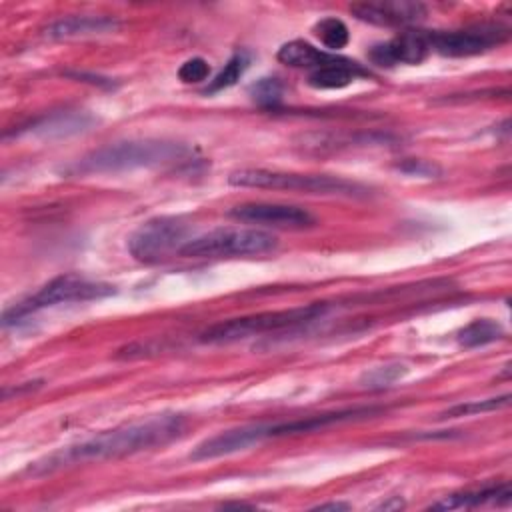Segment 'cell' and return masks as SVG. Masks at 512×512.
Masks as SVG:
<instances>
[{"label":"cell","mask_w":512,"mask_h":512,"mask_svg":"<svg viewBox=\"0 0 512 512\" xmlns=\"http://www.w3.org/2000/svg\"><path fill=\"white\" fill-rule=\"evenodd\" d=\"M186 428V418L182 414H156L144 420L128 422L100 434H94L74 446L46 456L30 466V472L44 474L68 464L88 462V460H110L124 458L156 446H164L182 436Z\"/></svg>","instance_id":"obj_1"},{"label":"cell","mask_w":512,"mask_h":512,"mask_svg":"<svg viewBox=\"0 0 512 512\" xmlns=\"http://www.w3.org/2000/svg\"><path fill=\"white\" fill-rule=\"evenodd\" d=\"M190 148L174 140H124L92 150L66 168L70 174H114L136 168H156L184 160Z\"/></svg>","instance_id":"obj_2"},{"label":"cell","mask_w":512,"mask_h":512,"mask_svg":"<svg viewBox=\"0 0 512 512\" xmlns=\"http://www.w3.org/2000/svg\"><path fill=\"white\" fill-rule=\"evenodd\" d=\"M334 304L328 302H312L298 308L288 310H274V312H258L250 316L230 318L218 324H212L204 332L198 334V340L204 344H230L244 340L248 336H260L268 332H280L284 328H298L306 326L310 322H316L324 318L330 310H334Z\"/></svg>","instance_id":"obj_3"},{"label":"cell","mask_w":512,"mask_h":512,"mask_svg":"<svg viewBox=\"0 0 512 512\" xmlns=\"http://www.w3.org/2000/svg\"><path fill=\"white\" fill-rule=\"evenodd\" d=\"M232 186L240 188H264V190H290L324 196H366L368 188L328 174H296L266 168H240L228 176Z\"/></svg>","instance_id":"obj_4"},{"label":"cell","mask_w":512,"mask_h":512,"mask_svg":"<svg viewBox=\"0 0 512 512\" xmlns=\"http://www.w3.org/2000/svg\"><path fill=\"white\" fill-rule=\"evenodd\" d=\"M278 238L260 228L226 226L188 238L178 254L186 258H240L274 252Z\"/></svg>","instance_id":"obj_5"},{"label":"cell","mask_w":512,"mask_h":512,"mask_svg":"<svg viewBox=\"0 0 512 512\" xmlns=\"http://www.w3.org/2000/svg\"><path fill=\"white\" fill-rule=\"evenodd\" d=\"M114 292H116V288L106 282L90 280L80 274H62V276L52 278L48 284H44L40 290H36L22 302L14 304L12 308H6L4 316H2V324L10 326L16 322H22L30 314L50 308V306H56V304L100 300Z\"/></svg>","instance_id":"obj_6"},{"label":"cell","mask_w":512,"mask_h":512,"mask_svg":"<svg viewBox=\"0 0 512 512\" xmlns=\"http://www.w3.org/2000/svg\"><path fill=\"white\" fill-rule=\"evenodd\" d=\"M188 224L176 216H156L140 224L128 238L130 254L140 262H160L170 252H178L186 242Z\"/></svg>","instance_id":"obj_7"},{"label":"cell","mask_w":512,"mask_h":512,"mask_svg":"<svg viewBox=\"0 0 512 512\" xmlns=\"http://www.w3.org/2000/svg\"><path fill=\"white\" fill-rule=\"evenodd\" d=\"M426 34H428L430 50L450 58L482 54L506 42L510 36L508 28H502L498 24H482V26H470L460 30H436Z\"/></svg>","instance_id":"obj_8"},{"label":"cell","mask_w":512,"mask_h":512,"mask_svg":"<svg viewBox=\"0 0 512 512\" xmlns=\"http://www.w3.org/2000/svg\"><path fill=\"white\" fill-rule=\"evenodd\" d=\"M234 220L246 224H260L268 228H284V230H304L316 224V218L300 206L292 204H276V202H244L234 206L228 212Z\"/></svg>","instance_id":"obj_9"},{"label":"cell","mask_w":512,"mask_h":512,"mask_svg":"<svg viewBox=\"0 0 512 512\" xmlns=\"http://www.w3.org/2000/svg\"><path fill=\"white\" fill-rule=\"evenodd\" d=\"M268 426L270 424H248V426L224 430L216 436L202 440L190 452V458L192 460H212V458H220V456H228V454L246 450V448L270 438Z\"/></svg>","instance_id":"obj_10"},{"label":"cell","mask_w":512,"mask_h":512,"mask_svg":"<svg viewBox=\"0 0 512 512\" xmlns=\"http://www.w3.org/2000/svg\"><path fill=\"white\" fill-rule=\"evenodd\" d=\"M350 12L370 24L378 26H406L424 20L426 6L408 0H382V2H358L350 6Z\"/></svg>","instance_id":"obj_11"},{"label":"cell","mask_w":512,"mask_h":512,"mask_svg":"<svg viewBox=\"0 0 512 512\" xmlns=\"http://www.w3.org/2000/svg\"><path fill=\"white\" fill-rule=\"evenodd\" d=\"M430 54L428 34L420 30H406L392 40L378 44L370 50V60L378 66L394 64H420Z\"/></svg>","instance_id":"obj_12"},{"label":"cell","mask_w":512,"mask_h":512,"mask_svg":"<svg viewBox=\"0 0 512 512\" xmlns=\"http://www.w3.org/2000/svg\"><path fill=\"white\" fill-rule=\"evenodd\" d=\"M382 408L376 406H362V408H348V410H338V412H328V414H316V416H306L290 422H280V424H270L268 434L270 438L278 436H290V434H304V432H314L328 428L332 424L340 422H350V420H362L366 416L378 414Z\"/></svg>","instance_id":"obj_13"},{"label":"cell","mask_w":512,"mask_h":512,"mask_svg":"<svg viewBox=\"0 0 512 512\" xmlns=\"http://www.w3.org/2000/svg\"><path fill=\"white\" fill-rule=\"evenodd\" d=\"M120 22L112 16H66L44 28V36L50 40H66V38H84L114 32Z\"/></svg>","instance_id":"obj_14"},{"label":"cell","mask_w":512,"mask_h":512,"mask_svg":"<svg viewBox=\"0 0 512 512\" xmlns=\"http://www.w3.org/2000/svg\"><path fill=\"white\" fill-rule=\"evenodd\" d=\"M512 492L508 484L486 486L480 490H466L444 496L442 500L430 504V510H458V508H476L484 504H506L510 502Z\"/></svg>","instance_id":"obj_15"},{"label":"cell","mask_w":512,"mask_h":512,"mask_svg":"<svg viewBox=\"0 0 512 512\" xmlns=\"http://www.w3.org/2000/svg\"><path fill=\"white\" fill-rule=\"evenodd\" d=\"M92 122H94V118L86 112H54V114H48L44 118L34 120L28 128L18 130V134L28 130L30 134L48 136V138L68 136V134H76V132L86 130Z\"/></svg>","instance_id":"obj_16"},{"label":"cell","mask_w":512,"mask_h":512,"mask_svg":"<svg viewBox=\"0 0 512 512\" xmlns=\"http://www.w3.org/2000/svg\"><path fill=\"white\" fill-rule=\"evenodd\" d=\"M276 58L286 66L316 70V68L338 62L342 56H338L334 52H324L306 40H290L278 48Z\"/></svg>","instance_id":"obj_17"},{"label":"cell","mask_w":512,"mask_h":512,"mask_svg":"<svg viewBox=\"0 0 512 512\" xmlns=\"http://www.w3.org/2000/svg\"><path fill=\"white\" fill-rule=\"evenodd\" d=\"M366 74L368 72L358 62L342 56L334 64L312 70L308 76V84L320 90H336V88L348 86L356 76H366Z\"/></svg>","instance_id":"obj_18"},{"label":"cell","mask_w":512,"mask_h":512,"mask_svg":"<svg viewBox=\"0 0 512 512\" xmlns=\"http://www.w3.org/2000/svg\"><path fill=\"white\" fill-rule=\"evenodd\" d=\"M502 336H504L502 324H498L496 320H490V318H478V320H472L470 324H466L464 328H460L456 334V340L464 348H478V346L496 342Z\"/></svg>","instance_id":"obj_19"},{"label":"cell","mask_w":512,"mask_h":512,"mask_svg":"<svg viewBox=\"0 0 512 512\" xmlns=\"http://www.w3.org/2000/svg\"><path fill=\"white\" fill-rule=\"evenodd\" d=\"M250 66V58L246 52H236L228 58V62L222 66V70L208 82V86L204 88V94H216L220 90H226L230 86H234L244 72Z\"/></svg>","instance_id":"obj_20"},{"label":"cell","mask_w":512,"mask_h":512,"mask_svg":"<svg viewBox=\"0 0 512 512\" xmlns=\"http://www.w3.org/2000/svg\"><path fill=\"white\" fill-rule=\"evenodd\" d=\"M314 34L316 38L332 52L344 48L350 40V32H348V26L340 20V18H322L314 24Z\"/></svg>","instance_id":"obj_21"},{"label":"cell","mask_w":512,"mask_h":512,"mask_svg":"<svg viewBox=\"0 0 512 512\" xmlns=\"http://www.w3.org/2000/svg\"><path fill=\"white\" fill-rule=\"evenodd\" d=\"M406 372H408V368L398 362L386 364V366H376L362 374L360 384L368 390H380V388H386V386L394 384L396 380H400Z\"/></svg>","instance_id":"obj_22"},{"label":"cell","mask_w":512,"mask_h":512,"mask_svg":"<svg viewBox=\"0 0 512 512\" xmlns=\"http://www.w3.org/2000/svg\"><path fill=\"white\" fill-rule=\"evenodd\" d=\"M510 394H502L496 398H486V400H474L466 404H456L440 414V418H460V416H470V414H482V412H492L500 410L510 404Z\"/></svg>","instance_id":"obj_23"},{"label":"cell","mask_w":512,"mask_h":512,"mask_svg":"<svg viewBox=\"0 0 512 512\" xmlns=\"http://www.w3.org/2000/svg\"><path fill=\"white\" fill-rule=\"evenodd\" d=\"M250 94L256 102L264 106H272L282 96V84L278 78H260L256 84H252Z\"/></svg>","instance_id":"obj_24"},{"label":"cell","mask_w":512,"mask_h":512,"mask_svg":"<svg viewBox=\"0 0 512 512\" xmlns=\"http://www.w3.org/2000/svg\"><path fill=\"white\" fill-rule=\"evenodd\" d=\"M208 76H210V64L200 56L188 58L178 68V78L184 84H198V82H204Z\"/></svg>","instance_id":"obj_25"},{"label":"cell","mask_w":512,"mask_h":512,"mask_svg":"<svg viewBox=\"0 0 512 512\" xmlns=\"http://www.w3.org/2000/svg\"><path fill=\"white\" fill-rule=\"evenodd\" d=\"M402 170L406 172H412V174H424V176H430L434 172H438V168L434 164H428L424 160H408L406 166H400Z\"/></svg>","instance_id":"obj_26"},{"label":"cell","mask_w":512,"mask_h":512,"mask_svg":"<svg viewBox=\"0 0 512 512\" xmlns=\"http://www.w3.org/2000/svg\"><path fill=\"white\" fill-rule=\"evenodd\" d=\"M314 510H350V504L344 502H328V504H318Z\"/></svg>","instance_id":"obj_27"},{"label":"cell","mask_w":512,"mask_h":512,"mask_svg":"<svg viewBox=\"0 0 512 512\" xmlns=\"http://www.w3.org/2000/svg\"><path fill=\"white\" fill-rule=\"evenodd\" d=\"M404 506V502L402 500H394V502H382L378 508H382V510H390V508H402Z\"/></svg>","instance_id":"obj_28"}]
</instances>
